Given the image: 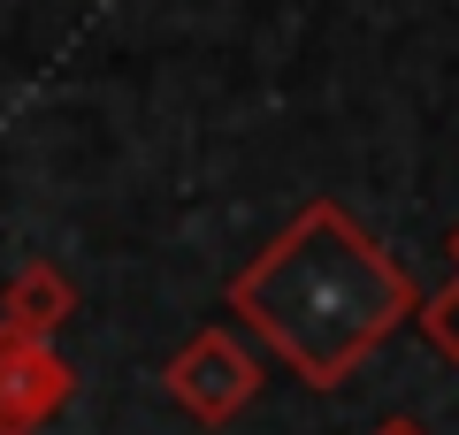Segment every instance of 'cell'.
<instances>
[{"mask_svg":"<svg viewBox=\"0 0 459 435\" xmlns=\"http://www.w3.org/2000/svg\"><path fill=\"white\" fill-rule=\"evenodd\" d=\"M368 435H429V428H421V420H413V413H391V420H383V428H368Z\"/></svg>","mask_w":459,"mask_h":435,"instance_id":"8992f818","label":"cell"},{"mask_svg":"<svg viewBox=\"0 0 459 435\" xmlns=\"http://www.w3.org/2000/svg\"><path fill=\"white\" fill-rule=\"evenodd\" d=\"M413 321H421V337L459 367V229H452V275H444L437 298H421V306H413Z\"/></svg>","mask_w":459,"mask_h":435,"instance_id":"5b68a950","label":"cell"},{"mask_svg":"<svg viewBox=\"0 0 459 435\" xmlns=\"http://www.w3.org/2000/svg\"><path fill=\"white\" fill-rule=\"evenodd\" d=\"M413 275L337 199H307L246 268L230 275V313L307 389H344L391 328L413 321Z\"/></svg>","mask_w":459,"mask_h":435,"instance_id":"6da1fadb","label":"cell"},{"mask_svg":"<svg viewBox=\"0 0 459 435\" xmlns=\"http://www.w3.org/2000/svg\"><path fill=\"white\" fill-rule=\"evenodd\" d=\"M161 397L184 420H199V428H230V420L261 397V359H253L246 337H230V328H199L192 344H177L161 359Z\"/></svg>","mask_w":459,"mask_h":435,"instance_id":"7a4b0ae2","label":"cell"},{"mask_svg":"<svg viewBox=\"0 0 459 435\" xmlns=\"http://www.w3.org/2000/svg\"><path fill=\"white\" fill-rule=\"evenodd\" d=\"M69 397H77V367L54 352V337L0 328V435H47Z\"/></svg>","mask_w":459,"mask_h":435,"instance_id":"3957f363","label":"cell"},{"mask_svg":"<svg viewBox=\"0 0 459 435\" xmlns=\"http://www.w3.org/2000/svg\"><path fill=\"white\" fill-rule=\"evenodd\" d=\"M69 313H77V283L54 260H23L0 290V328H23V337H54Z\"/></svg>","mask_w":459,"mask_h":435,"instance_id":"277c9868","label":"cell"}]
</instances>
